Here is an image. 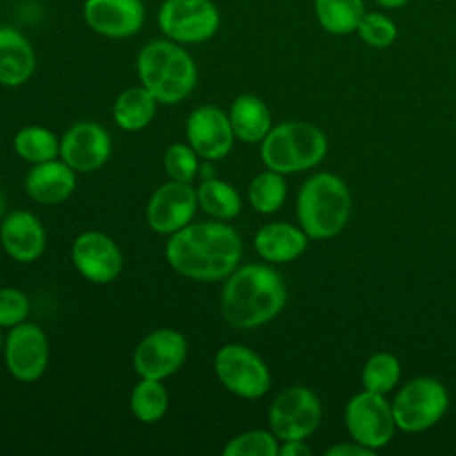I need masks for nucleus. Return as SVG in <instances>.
Masks as SVG:
<instances>
[{"label":"nucleus","instance_id":"6ab92c4d","mask_svg":"<svg viewBox=\"0 0 456 456\" xmlns=\"http://www.w3.org/2000/svg\"><path fill=\"white\" fill-rule=\"evenodd\" d=\"M75 189L77 171L61 159L32 164L25 176V191L39 205H61L75 192Z\"/></svg>","mask_w":456,"mask_h":456},{"label":"nucleus","instance_id":"f3484780","mask_svg":"<svg viewBox=\"0 0 456 456\" xmlns=\"http://www.w3.org/2000/svg\"><path fill=\"white\" fill-rule=\"evenodd\" d=\"M82 18L102 37L128 39L142 28L146 7L142 0H84Z\"/></svg>","mask_w":456,"mask_h":456},{"label":"nucleus","instance_id":"393cba45","mask_svg":"<svg viewBox=\"0 0 456 456\" xmlns=\"http://www.w3.org/2000/svg\"><path fill=\"white\" fill-rule=\"evenodd\" d=\"M363 12V0H314V14L319 27L333 36L353 34Z\"/></svg>","mask_w":456,"mask_h":456},{"label":"nucleus","instance_id":"b1692460","mask_svg":"<svg viewBox=\"0 0 456 456\" xmlns=\"http://www.w3.org/2000/svg\"><path fill=\"white\" fill-rule=\"evenodd\" d=\"M196 196H198V207L207 216L217 221H230L237 217L242 208V200L237 189L230 182L216 176L205 178L198 185Z\"/></svg>","mask_w":456,"mask_h":456},{"label":"nucleus","instance_id":"412c9836","mask_svg":"<svg viewBox=\"0 0 456 456\" xmlns=\"http://www.w3.org/2000/svg\"><path fill=\"white\" fill-rule=\"evenodd\" d=\"M253 246L258 256L271 264H287L299 258L306 246L308 235L301 226L274 221L260 226L253 237Z\"/></svg>","mask_w":456,"mask_h":456},{"label":"nucleus","instance_id":"4c0bfd02","mask_svg":"<svg viewBox=\"0 0 456 456\" xmlns=\"http://www.w3.org/2000/svg\"><path fill=\"white\" fill-rule=\"evenodd\" d=\"M2 346H4V335H2V328H0V351H2Z\"/></svg>","mask_w":456,"mask_h":456},{"label":"nucleus","instance_id":"ddd939ff","mask_svg":"<svg viewBox=\"0 0 456 456\" xmlns=\"http://www.w3.org/2000/svg\"><path fill=\"white\" fill-rule=\"evenodd\" d=\"M198 210L196 189L191 183L169 180L159 185L146 205V223L160 235H173L192 223Z\"/></svg>","mask_w":456,"mask_h":456},{"label":"nucleus","instance_id":"6e6552de","mask_svg":"<svg viewBox=\"0 0 456 456\" xmlns=\"http://www.w3.org/2000/svg\"><path fill=\"white\" fill-rule=\"evenodd\" d=\"M214 374L228 392L242 399H258L271 388L267 363L242 344H224L217 349Z\"/></svg>","mask_w":456,"mask_h":456},{"label":"nucleus","instance_id":"a878e982","mask_svg":"<svg viewBox=\"0 0 456 456\" xmlns=\"http://www.w3.org/2000/svg\"><path fill=\"white\" fill-rule=\"evenodd\" d=\"M12 148L16 155L30 164H41L59 159L61 139L41 125H27L14 134Z\"/></svg>","mask_w":456,"mask_h":456},{"label":"nucleus","instance_id":"f8f14e48","mask_svg":"<svg viewBox=\"0 0 456 456\" xmlns=\"http://www.w3.org/2000/svg\"><path fill=\"white\" fill-rule=\"evenodd\" d=\"M187 340L175 328H157L144 335L134 349L132 365L139 378L167 379L187 358Z\"/></svg>","mask_w":456,"mask_h":456},{"label":"nucleus","instance_id":"e433bc0d","mask_svg":"<svg viewBox=\"0 0 456 456\" xmlns=\"http://www.w3.org/2000/svg\"><path fill=\"white\" fill-rule=\"evenodd\" d=\"M7 214V200H5V194L4 191L0 189V219Z\"/></svg>","mask_w":456,"mask_h":456},{"label":"nucleus","instance_id":"1a4fd4ad","mask_svg":"<svg viewBox=\"0 0 456 456\" xmlns=\"http://www.w3.org/2000/svg\"><path fill=\"white\" fill-rule=\"evenodd\" d=\"M321 403L317 395L301 385L281 390L271 403L267 420L280 442L306 440L321 422Z\"/></svg>","mask_w":456,"mask_h":456},{"label":"nucleus","instance_id":"bb28decb","mask_svg":"<svg viewBox=\"0 0 456 456\" xmlns=\"http://www.w3.org/2000/svg\"><path fill=\"white\" fill-rule=\"evenodd\" d=\"M130 411L142 424L159 422L169 406V395L160 379L141 378L130 392Z\"/></svg>","mask_w":456,"mask_h":456},{"label":"nucleus","instance_id":"f704fd0d","mask_svg":"<svg viewBox=\"0 0 456 456\" xmlns=\"http://www.w3.org/2000/svg\"><path fill=\"white\" fill-rule=\"evenodd\" d=\"M280 456H308L312 454V449L306 445L305 440H283L280 449Z\"/></svg>","mask_w":456,"mask_h":456},{"label":"nucleus","instance_id":"9b49d317","mask_svg":"<svg viewBox=\"0 0 456 456\" xmlns=\"http://www.w3.org/2000/svg\"><path fill=\"white\" fill-rule=\"evenodd\" d=\"M344 420L351 440L370 451L385 447L397 428L392 404H388L385 395L369 390H363L347 401Z\"/></svg>","mask_w":456,"mask_h":456},{"label":"nucleus","instance_id":"72a5a7b5","mask_svg":"<svg viewBox=\"0 0 456 456\" xmlns=\"http://www.w3.org/2000/svg\"><path fill=\"white\" fill-rule=\"evenodd\" d=\"M326 456H372L374 451L363 447L358 442H342V444H335L330 449H326L324 452Z\"/></svg>","mask_w":456,"mask_h":456},{"label":"nucleus","instance_id":"dca6fc26","mask_svg":"<svg viewBox=\"0 0 456 456\" xmlns=\"http://www.w3.org/2000/svg\"><path fill=\"white\" fill-rule=\"evenodd\" d=\"M110 153V134L94 121H78L61 137L59 159L77 173L98 171L107 164Z\"/></svg>","mask_w":456,"mask_h":456},{"label":"nucleus","instance_id":"39448f33","mask_svg":"<svg viewBox=\"0 0 456 456\" xmlns=\"http://www.w3.org/2000/svg\"><path fill=\"white\" fill-rule=\"evenodd\" d=\"M328 151L324 132L306 121H285L260 142V159L271 171L292 175L317 166Z\"/></svg>","mask_w":456,"mask_h":456},{"label":"nucleus","instance_id":"aec40b11","mask_svg":"<svg viewBox=\"0 0 456 456\" xmlns=\"http://www.w3.org/2000/svg\"><path fill=\"white\" fill-rule=\"evenodd\" d=\"M36 71V50L14 27L0 25V86L20 87Z\"/></svg>","mask_w":456,"mask_h":456},{"label":"nucleus","instance_id":"c756f323","mask_svg":"<svg viewBox=\"0 0 456 456\" xmlns=\"http://www.w3.org/2000/svg\"><path fill=\"white\" fill-rule=\"evenodd\" d=\"M280 442L273 431L249 429L226 442L224 456H278Z\"/></svg>","mask_w":456,"mask_h":456},{"label":"nucleus","instance_id":"2eb2a0df","mask_svg":"<svg viewBox=\"0 0 456 456\" xmlns=\"http://www.w3.org/2000/svg\"><path fill=\"white\" fill-rule=\"evenodd\" d=\"M187 144L207 162L224 159L235 142L228 112L216 105L194 109L185 121Z\"/></svg>","mask_w":456,"mask_h":456},{"label":"nucleus","instance_id":"473e14b6","mask_svg":"<svg viewBox=\"0 0 456 456\" xmlns=\"http://www.w3.org/2000/svg\"><path fill=\"white\" fill-rule=\"evenodd\" d=\"M30 314L28 296L16 287H0V328L11 330L27 321Z\"/></svg>","mask_w":456,"mask_h":456},{"label":"nucleus","instance_id":"7c9ffc66","mask_svg":"<svg viewBox=\"0 0 456 456\" xmlns=\"http://www.w3.org/2000/svg\"><path fill=\"white\" fill-rule=\"evenodd\" d=\"M354 32L367 46L378 48V50L388 48L390 45H394L399 34L395 21L381 11H370V12L365 11Z\"/></svg>","mask_w":456,"mask_h":456},{"label":"nucleus","instance_id":"c85d7f7f","mask_svg":"<svg viewBox=\"0 0 456 456\" xmlns=\"http://www.w3.org/2000/svg\"><path fill=\"white\" fill-rule=\"evenodd\" d=\"M401 378V363L397 356L387 351L374 353L367 358L362 369V385L363 390L376 394H388Z\"/></svg>","mask_w":456,"mask_h":456},{"label":"nucleus","instance_id":"2f4dec72","mask_svg":"<svg viewBox=\"0 0 456 456\" xmlns=\"http://www.w3.org/2000/svg\"><path fill=\"white\" fill-rule=\"evenodd\" d=\"M169 180L192 183L200 171V157L187 142H173L166 148L162 159Z\"/></svg>","mask_w":456,"mask_h":456},{"label":"nucleus","instance_id":"cd10ccee","mask_svg":"<svg viewBox=\"0 0 456 456\" xmlns=\"http://www.w3.org/2000/svg\"><path fill=\"white\" fill-rule=\"evenodd\" d=\"M285 175L276 171H262L253 176L248 187V200L253 210L260 214H273L281 208L287 198Z\"/></svg>","mask_w":456,"mask_h":456},{"label":"nucleus","instance_id":"4468645a","mask_svg":"<svg viewBox=\"0 0 456 456\" xmlns=\"http://www.w3.org/2000/svg\"><path fill=\"white\" fill-rule=\"evenodd\" d=\"M71 262L77 273L91 283L105 285L123 271V255L114 239L98 230H87L71 244Z\"/></svg>","mask_w":456,"mask_h":456},{"label":"nucleus","instance_id":"9d476101","mask_svg":"<svg viewBox=\"0 0 456 456\" xmlns=\"http://www.w3.org/2000/svg\"><path fill=\"white\" fill-rule=\"evenodd\" d=\"M7 372L21 383L37 381L50 363V342L45 330L36 322H21L4 337L2 346Z\"/></svg>","mask_w":456,"mask_h":456},{"label":"nucleus","instance_id":"0eeeda50","mask_svg":"<svg viewBox=\"0 0 456 456\" xmlns=\"http://www.w3.org/2000/svg\"><path fill=\"white\" fill-rule=\"evenodd\" d=\"M157 25L164 37L178 45H201L219 30L221 12L212 0H162Z\"/></svg>","mask_w":456,"mask_h":456},{"label":"nucleus","instance_id":"f03ea898","mask_svg":"<svg viewBox=\"0 0 456 456\" xmlns=\"http://www.w3.org/2000/svg\"><path fill=\"white\" fill-rule=\"evenodd\" d=\"M285 303V281L271 265H239L224 278L221 290V314L235 330H253L267 324L278 317Z\"/></svg>","mask_w":456,"mask_h":456},{"label":"nucleus","instance_id":"20e7f679","mask_svg":"<svg viewBox=\"0 0 456 456\" xmlns=\"http://www.w3.org/2000/svg\"><path fill=\"white\" fill-rule=\"evenodd\" d=\"M296 214L301 230L310 239L322 240L338 235L351 214L347 185L333 173L312 175L297 192Z\"/></svg>","mask_w":456,"mask_h":456},{"label":"nucleus","instance_id":"c9c22d12","mask_svg":"<svg viewBox=\"0 0 456 456\" xmlns=\"http://www.w3.org/2000/svg\"><path fill=\"white\" fill-rule=\"evenodd\" d=\"M374 2L385 9H399V7L406 5L410 0H374Z\"/></svg>","mask_w":456,"mask_h":456},{"label":"nucleus","instance_id":"f257e3e1","mask_svg":"<svg viewBox=\"0 0 456 456\" xmlns=\"http://www.w3.org/2000/svg\"><path fill=\"white\" fill-rule=\"evenodd\" d=\"M242 239L226 221L191 223L166 242L169 267L194 281H221L240 264Z\"/></svg>","mask_w":456,"mask_h":456},{"label":"nucleus","instance_id":"423d86ee","mask_svg":"<svg viewBox=\"0 0 456 456\" xmlns=\"http://www.w3.org/2000/svg\"><path fill=\"white\" fill-rule=\"evenodd\" d=\"M449 408V394L435 378H415L404 383L392 401L397 429L422 433L435 426Z\"/></svg>","mask_w":456,"mask_h":456},{"label":"nucleus","instance_id":"4be33fe9","mask_svg":"<svg viewBox=\"0 0 456 456\" xmlns=\"http://www.w3.org/2000/svg\"><path fill=\"white\" fill-rule=\"evenodd\" d=\"M228 118H230V125L235 134V139L248 144L262 142L264 137L273 128V118H271L269 107L262 98L251 93L239 94L232 102Z\"/></svg>","mask_w":456,"mask_h":456},{"label":"nucleus","instance_id":"5701e85b","mask_svg":"<svg viewBox=\"0 0 456 456\" xmlns=\"http://www.w3.org/2000/svg\"><path fill=\"white\" fill-rule=\"evenodd\" d=\"M160 103L144 86L126 87L118 94L112 105L114 123L125 132L144 130L155 118Z\"/></svg>","mask_w":456,"mask_h":456},{"label":"nucleus","instance_id":"7ed1b4c3","mask_svg":"<svg viewBox=\"0 0 456 456\" xmlns=\"http://www.w3.org/2000/svg\"><path fill=\"white\" fill-rule=\"evenodd\" d=\"M141 86H144L160 105L183 102L198 84V66L183 45L167 37L146 43L135 59Z\"/></svg>","mask_w":456,"mask_h":456},{"label":"nucleus","instance_id":"a211bd4d","mask_svg":"<svg viewBox=\"0 0 456 456\" xmlns=\"http://www.w3.org/2000/svg\"><path fill=\"white\" fill-rule=\"evenodd\" d=\"M0 221V246L14 262L32 264L45 253L46 232L36 214L12 210Z\"/></svg>","mask_w":456,"mask_h":456}]
</instances>
